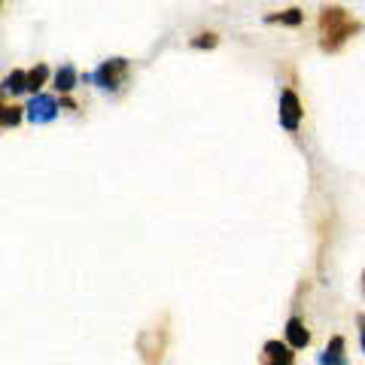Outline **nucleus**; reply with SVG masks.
Returning <instances> with one entry per match:
<instances>
[{"mask_svg":"<svg viewBox=\"0 0 365 365\" xmlns=\"http://www.w3.org/2000/svg\"><path fill=\"white\" fill-rule=\"evenodd\" d=\"M302 9L299 6H292V9H287V13H274V16H268L265 21H268V25H302Z\"/></svg>","mask_w":365,"mask_h":365,"instance_id":"nucleus-11","label":"nucleus"},{"mask_svg":"<svg viewBox=\"0 0 365 365\" xmlns=\"http://www.w3.org/2000/svg\"><path fill=\"white\" fill-rule=\"evenodd\" d=\"M362 292H365V274H362Z\"/></svg>","mask_w":365,"mask_h":365,"instance_id":"nucleus-15","label":"nucleus"},{"mask_svg":"<svg viewBox=\"0 0 365 365\" xmlns=\"http://www.w3.org/2000/svg\"><path fill=\"white\" fill-rule=\"evenodd\" d=\"M46 79H49V67H46L43 61L37 64V67H31L28 71V91H31V98L34 95H43V86H46Z\"/></svg>","mask_w":365,"mask_h":365,"instance_id":"nucleus-9","label":"nucleus"},{"mask_svg":"<svg viewBox=\"0 0 365 365\" xmlns=\"http://www.w3.org/2000/svg\"><path fill=\"white\" fill-rule=\"evenodd\" d=\"M128 71H131L128 58H107V61H101L91 73H86L83 79L91 86H98L101 91H119L125 83H128Z\"/></svg>","mask_w":365,"mask_h":365,"instance_id":"nucleus-2","label":"nucleus"},{"mask_svg":"<svg viewBox=\"0 0 365 365\" xmlns=\"http://www.w3.org/2000/svg\"><path fill=\"white\" fill-rule=\"evenodd\" d=\"M21 119H28V116H25V107H19V104L4 107V113H0V125H4V128H16Z\"/></svg>","mask_w":365,"mask_h":365,"instance_id":"nucleus-12","label":"nucleus"},{"mask_svg":"<svg viewBox=\"0 0 365 365\" xmlns=\"http://www.w3.org/2000/svg\"><path fill=\"white\" fill-rule=\"evenodd\" d=\"M356 326H359V347H362V353H365V314L356 317Z\"/></svg>","mask_w":365,"mask_h":365,"instance_id":"nucleus-14","label":"nucleus"},{"mask_svg":"<svg viewBox=\"0 0 365 365\" xmlns=\"http://www.w3.org/2000/svg\"><path fill=\"white\" fill-rule=\"evenodd\" d=\"M262 365H295V350L287 344V341H265L259 353Z\"/></svg>","mask_w":365,"mask_h":365,"instance_id":"nucleus-5","label":"nucleus"},{"mask_svg":"<svg viewBox=\"0 0 365 365\" xmlns=\"http://www.w3.org/2000/svg\"><path fill=\"white\" fill-rule=\"evenodd\" d=\"M362 31L359 19H353L344 6H323L319 13V49L323 52H338L350 37Z\"/></svg>","mask_w":365,"mask_h":365,"instance_id":"nucleus-1","label":"nucleus"},{"mask_svg":"<svg viewBox=\"0 0 365 365\" xmlns=\"http://www.w3.org/2000/svg\"><path fill=\"white\" fill-rule=\"evenodd\" d=\"M58 110H61L58 101L43 91V95H34L28 104H25V116H28V122H34V125H49V122L58 119Z\"/></svg>","mask_w":365,"mask_h":365,"instance_id":"nucleus-3","label":"nucleus"},{"mask_svg":"<svg viewBox=\"0 0 365 365\" xmlns=\"http://www.w3.org/2000/svg\"><path fill=\"white\" fill-rule=\"evenodd\" d=\"M4 91L6 95H21L28 91V71H13L6 79H4Z\"/></svg>","mask_w":365,"mask_h":365,"instance_id":"nucleus-10","label":"nucleus"},{"mask_svg":"<svg viewBox=\"0 0 365 365\" xmlns=\"http://www.w3.org/2000/svg\"><path fill=\"white\" fill-rule=\"evenodd\" d=\"M76 83H79V73H76V67L73 64H64V67H58L55 71V91H61V95H71V91L76 88Z\"/></svg>","mask_w":365,"mask_h":365,"instance_id":"nucleus-8","label":"nucleus"},{"mask_svg":"<svg viewBox=\"0 0 365 365\" xmlns=\"http://www.w3.org/2000/svg\"><path fill=\"white\" fill-rule=\"evenodd\" d=\"M302 116H304V107H302V98L295 95L292 88H283L280 91V125L287 131H299L302 128Z\"/></svg>","mask_w":365,"mask_h":365,"instance_id":"nucleus-4","label":"nucleus"},{"mask_svg":"<svg viewBox=\"0 0 365 365\" xmlns=\"http://www.w3.org/2000/svg\"><path fill=\"white\" fill-rule=\"evenodd\" d=\"M216 43H220V37H216V34H198V37L192 40V49H213Z\"/></svg>","mask_w":365,"mask_h":365,"instance_id":"nucleus-13","label":"nucleus"},{"mask_svg":"<svg viewBox=\"0 0 365 365\" xmlns=\"http://www.w3.org/2000/svg\"><path fill=\"white\" fill-rule=\"evenodd\" d=\"M283 335H287V344L292 350H304L311 344V332H307V326L302 323L299 317H289L287 319V329H283Z\"/></svg>","mask_w":365,"mask_h":365,"instance_id":"nucleus-7","label":"nucleus"},{"mask_svg":"<svg viewBox=\"0 0 365 365\" xmlns=\"http://www.w3.org/2000/svg\"><path fill=\"white\" fill-rule=\"evenodd\" d=\"M319 365H350L347 362V341L335 335V338H329V344L323 347V353L317 356Z\"/></svg>","mask_w":365,"mask_h":365,"instance_id":"nucleus-6","label":"nucleus"}]
</instances>
